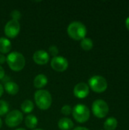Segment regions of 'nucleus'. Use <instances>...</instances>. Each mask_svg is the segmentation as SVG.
<instances>
[{"label": "nucleus", "instance_id": "1", "mask_svg": "<svg viewBox=\"0 0 129 130\" xmlns=\"http://www.w3.org/2000/svg\"><path fill=\"white\" fill-rule=\"evenodd\" d=\"M67 32L71 38L75 40H80L85 38L87 28L83 23L80 21H73L68 25Z\"/></svg>", "mask_w": 129, "mask_h": 130}, {"label": "nucleus", "instance_id": "2", "mask_svg": "<svg viewBox=\"0 0 129 130\" xmlns=\"http://www.w3.org/2000/svg\"><path fill=\"white\" fill-rule=\"evenodd\" d=\"M6 60L10 69L15 72L22 70L25 66V58L21 53L18 52H12L9 53L6 58Z\"/></svg>", "mask_w": 129, "mask_h": 130}, {"label": "nucleus", "instance_id": "3", "mask_svg": "<svg viewBox=\"0 0 129 130\" xmlns=\"http://www.w3.org/2000/svg\"><path fill=\"white\" fill-rule=\"evenodd\" d=\"M34 99L36 106L41 110H47L52 104V96L46 90H39L35 92Z\"/></svg>", "mask_w": 129, "mask_h": 130}, {"label": "nucleus", "instance_id": "4", "mask_svg": "<svg viewBox=\"0 0 129 130\" xmlns=\"http://www.w3.org/2000/svg\"><path fill=\"white\" fill-rule=\"evenodd\" d=\"M72 115L78 123H84L89 120L90 112L87 106L79 104L72 109Z\"/></svg>", "mask_w": 129, "mask_h": 130}, {"label": "nucleus", "instance_id": "5", "mask_svg": "<svg viewBox=\"0 0 129 130\" xmlns=\"http://www.w3.org/2000/svg\"><path fill=\"white\" fill-rule=\"evenodd\" d=\"M89 86L96 93L104 92L108 87V83L106 78L101 75H94L89 79Z\"/></svg>", "mask_w": 129, "mask_h": 130}, {"label": "nucleus", "instance_id": "6", "mask_svg": "<svg viewBox=\"0 0 129 130\" xmlns=\"http://www.w3.org/2000/svg\"><path fill=\"white\" fill-rule=\"evenodd\" d=\"M92 111L96 117L102 119L107 116L109 113V106L105 101L98 99L94 101L92 104Z\"/></svg>", "mask_w": 129, "mask_h": 130}, {"label": "nucleus", "instance_id": "7", "mask_svg": "<svg viewBox=\"0 0 129 130\" xmlns=\"http://www.w3.org/2000/svg\"><path fill=\"white\" fill-rule=\"evenodd\" d=\"M23 119V113L17 110H14L7 114L5 117V124L9 127H15L21 123Z\"/></svg>", "mask_w": 129, "mask_h": 130}, {"label": "nucleus", "instance_id": "8", "mask_svg": "<svg viewBox=\"0 0 129 130\" xmlns=\"http://www.w3.org/2000/svg\"><path fill=\"white\" fill-rule=\"evenodd\" d=\"M20 24L17 21L11 20L5 26V34L9 38L15 37L20 32Z\"/></svg>", "mask_w": 129, "mask_h": 130}, {"label": "nucleus", "instance_id": "9", "mask_svg": "<svg viewBox=\"0 0 129 130\" xmlns=\"http://www.w3.org/2000/svg\"><path fill=\"white\" fill-rule=\"evenodd\" d=\"M51 66L56 72H64L68 69V62L65 57L56 56L51 60Z\"/></svg>", "mask_w": 129, "mask_h": 130}, {"label": "nucleus", "instance_id": "10", "mask_svg": "<svg viewBox=\"0 0 129 130\" xmlns=\"http://www.w3.org/2000/svg\"><path fill=\"white\" fill-rule=\"evenodd\" d=\"M89 86L84 82H80L77 84L74 88V94L76 98L83 99L89 94Z\"/></svg>", "mask_w": 129, "mask_h": 130}, {"label": "nucleus", "instance_id": "11", "mask_svg": "<svg viewBox=\"0 0 129 130\" xmlns=\"http://www.w3.org/2000/svg\"><path fill=\"white\" fill-rule=\"evenodd\" d=\"M33 61L38 65H44L46 64L49 60V53L43 50H37L33 54Z\"/></svg>", "mask_w": 129, "mask_h": 130}, {"label": "nucleus", "instance_id": "12", "mask_svg": "<svg viewBox=\"0 0 129 130\" xmlns=\"http://www.w3.org/2000/svg\"><path fill=\"white\" fill-rule=\"evenodd\" d=\"M47 83H48V78L43 74L37 75L33 80L34 87L36 88H42L45 87L47 85Z\"/></svg>", "mask_w": 129, "mask_h": 130}, {"label": "nucleus", "instance_id": "13", "mask_svg": "<svg viewBox=\"0 0 129 130\" xmlns=\"http://www.w3.org/2000/svg\"><path fill=\"white\" fill-rule=\"evenodd\" d=\"M58 126L61 130H70L74 126L72 120L68 117H63L59 120Z\"/></svg>", "mask_w": 129, "mask_h": 130}, {"label": "nucleus", "instance_id": "14", "mask_svg": "<svg viewBox=\"0 0 129 130\" xmlns=\"http://www.w3.org/2000/svg\"><path fill=\"white\" fill-rule=\"evenodd\" d=\"M11 43L10 40L5 37H1L0 38V53L2 54L7 53L11 50Z\"/></svg>", "mask_w": 129, "mask_h": 130}, {"label": "nucleus", "instance_id": "15", "mask_svg": "<svg viewBox=\"0 0 129 130\" xmlns=\"http://www.w3.org/2000/svg\"><path fill=\"white\" fill-rule=\"evenodd\" d=\"M5 90L11 95H14L16 94L18 91H19V87L18 85L14 82H8L5 83Z\"/></svg>", "mask_w": 129, "mask_h": 130}, {"label": "nucleus", "instance_id": "16", "mask_svg": "<svg viewBox=\"0 0 129 130\" xmlns=\"http://www.w3.org/2000/svg\"><path fill=\"white\" fill-rule=\"evenodd\" d=\"M105 130H115L118 126V121L115 117H109L103 124Z\"/></svg>", "mask_w": 129, "mask_h": 130}, {"label": "nucleus", "instance_id": "17", "mask_svg": "<svg viewBox=\"0 0 129 130\" xmlns=\"http://www.w3.org/2000/svg\"><path fill=\"white\" fill-rule=\"evenodd\" d=\"M38 124L37 118L32 114H30L26 117L25 118V125L29 129H34Z\"/></svg>", "mask_w": 129, "mask_h": 130}, {"label": "nucleus", "instance_id": "18", "mask_svg": "<svg viewBox=\"0 0 129 130\" xmlns=\"http://www.w3.org/2000/svg\"><path fill=\"white\" fill-rule=\"evenodd\" d=\"M21 108L22 110V111L25 113H29L30 112L33 111V108H34V106H33V104L31 101L30 100H25L22 104H21Z\"/></svg>", "mask_w": 129, "mask_h": 130}, {"label": "nucleus", "instance_id": "19", "mask_svg": "<svg viewBox=\"0 0 129 130\" xmlns=\"http://www.w3.org/2000/svg\"><path fill=\"white\" fill-rule=\"evenodd\" d=\"M81 46L84 50H86V51L90 50L94 46V43H93L92 40L90 38H87V37L84 38L83 40H81Z\"/></svg>", "mask_w": 129, "mask_h": 130}, {"label": "nucleus", "instance_id": "20", "mask_svg": "<svg viewBox=\"0 0 129 130\" xmlns=\"http://www.w3.org/2000/svg\"><path fill=\"white\" fill-rule=\"evenodd\" d=\"M9 106L8 102L3 100H0V116H3L6 114L8 111Z\"/></svg>", "mask_w": 129, "mask_h": 130}, {"label": "nucleus", "instance_id": "21", "mask_svg": "<svg viewBox=\"0 0 129 130\" xmlns=\"http://www.w3.org/2000/svg\"><path fill=\"white\" fill-rule=\"evenodd\" d=\"M61 112H62V114H64L65 116H68L72 113V108L69 105H65V106L62 107V108L61 110Z\"/></svg>", "mask_w": 129, "mask_h": 130}, {"label": "nucleus", "instance_id": "22", "mask_svg": "<svg viewBox=\"0 0 129 130\" xmlns=\"http://www.w3.org/2000/svg\"><path fill=\"white\" fill-rule=\"evenodd\" d=\"M11 16L12 18V20H15V21H17L20 20V18H21V14L19 11L17 10H14L11 11Z\"/></svg>", "mask_w": 129, "mask_h": 130}, {"label": "nucleus", "instance_id": "23", "mask_svg": "<svg viewBox=\"0 0 129 130\" xmlns=\"http://www.w3.org/2000/svg\"><path fill=\"white\" fill-rule=\"evenodd\" d=\"M49 52L51 56L56 57V56H57V55L59 53V49L56 46H51L49 48Z\"/></svg>", "mask_w": 129, "mask_h": 130}, {"label": "nucleus", "instance_id": "24", "mask_svg": "<svg viewBox=\"0 0 129 130\" xmlns=\"http://www.w3.org/2000/svg\"><path fill=\"white\" fill-rule=\"evenodd\" d=\"M5 61H6V57H5L3 54L0 53V64L5 63Z\"/></svg>", "mask_w": 129, "mask_h": 130}, {"label": "nucleus", "instance_id": "25", "mask_svg": "<svg viewBox=\"0 0 129 130\" xmlns=\"http://www.w3.org/2000/svg\"><path fill=\"white\" fill-rule=\"evenodd\" d=\"M5 76V70L3 69V68L0 66V80L2 79Z\"/></svg>", "mask_w": 129, "mask_h": 130}, {"label": "nucleus", "instance_id": "26", "mask_svg": "<svg viewBox=\"0 0 129 130\" xmlns=\"http://www.w3.org/2000/svg\"><path fill=\"white\" fill-rule=\"evenodd\" d=\"M73 130H89L88 129L85 128V127H82V126H78L76 128H75Z\"/></svg>", "mask_w": 129, "mask_h": 130}, {"label": "nucleus", "instance_id": "27", "mask_svg": "<svg viewBox=\"0 0 129 130\" xmlns=\"http://www.w3.org/2000/svg\"><path fill=\"white\" fill-rule=\"evenodd\" d=\"M125 26H126V28L128 29V30L129 31V17H128L125 20Z\"/></svg>", "mask_w": 129, "mask_h": 130}, {"label": "nucleus", "instance_id": "28", "mask_svg": "<svg viewBox=\"0 0 129 130\" xmlns=\"http://www.w3.org/2000/svg\"><path fill=\"white\" fill-rule=\"evenodd\" d=\"M3 91H4V88H3L2 85L0 84V97L2 95V94H3Z\"/></svg>", "mask_w": 129, "mask_h": 130}, {"label": "nucleus", "instance_id": "29", "mask_svg": "<svg viewBox=\"0 0 129 130\" xmlns=\"http://www.w3.org/2000/svg\"><path fill=\"white\" fill-rule=\"evenodd\" d=\"M2 120L0 118V128L2 127Z\"/></svg>", "mask_w": 129, "mask_h": 130}, {"label": "nucleus", "instance_id": "30", "mask_svg": "<svg viewBox=\"0 0 129 130\" xmlns=\"http://www.w3.org/2000/svg\"><path fill=\"white\" fill-rule=\"evenodd\" d=\"M15 130H25L24 129H22V128H21V129H15Z\"/></svg>", "mask_w": 129, "mask_h": 130}, {"label": "nucleus", "instance_id": "31", "mask_svg": "<svg viewBox=\"0 0 129 130\" xmlns=\"http://www.w3.org/2000/svg\"><path fill=\"white\" fill-rule=\"evenodd\" d=\"M33 130H43V129H34Z\"/></svg>", "mask_w": 129, "mask_h": 130}]
</instances>
